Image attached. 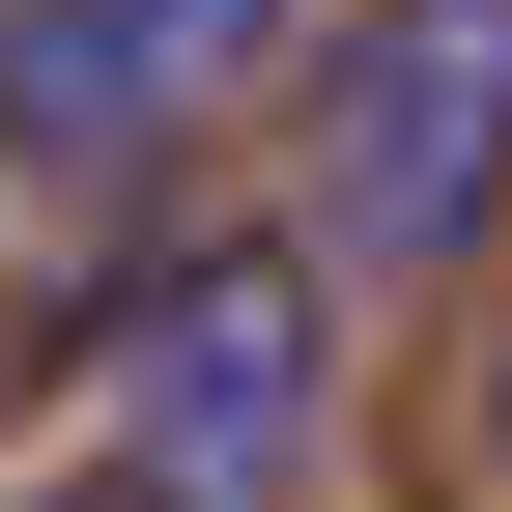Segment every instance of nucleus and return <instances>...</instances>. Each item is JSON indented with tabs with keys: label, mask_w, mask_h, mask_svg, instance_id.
I'll return each instance as SVG.
<instances>
[{
	"label": "nucleus",
	"mask_w": 512,
	"mask_h": 512,
	"mask_svg": "<svg viewBox=\"0 0 512 512\" xmlns=\"http://www.w3.org/2000/svg\"><path fill=\"white\" fill-rule=\"evenodd\" d=\"M86 427H114V484H143V512H285L313 427H342V256H313V228L143 256L114 342H86Z\"/></svg>",
	"instance_id": "obj_1"
},
{
	"label": "nucleus",
	"mask_w": 512,
	"mask_h": 512,
	"mask_svg": "<svg viewBox=\"0 0 512 512\" xmlns=\"http://www.w3.org/2000/svg\"><path fill=\"white\" fill-rule=\"evenodd\" d=\"M512 228V0H342L313 29V256L456 285Z\"/></svg>",
	"instance_id": "obj_2"
},
{
	"label": "nucleus",
	"mask_w": 512,
	"mask_h": 512,
	"mask_svg": "<svg viewBox=\"0 0 512 512\" xmlns=\"http://www.w3.org/2000/svg\"><path fill=\"white\" fill-rule=\"evenodd\" d=\"M228 57H285V0H0V171H143Z\"/></svg>",
	"instance_id": "obj_3"
},
{
	"label": "nucleus",
	"mask_w": 512,
	"mask_h": 512,
	"mask_svg": "<svg viewBox=\"0 0 512 512\" xmlns=\"http://www.w3.org/2000/svg\"><path fill=\"white\" fill-rule=\"evenodd\" d=\"M29 512H143V484H114V456H86V484H29Z\"/></svg>",
	"instance_id": "obj_4"
}]
</instances>
